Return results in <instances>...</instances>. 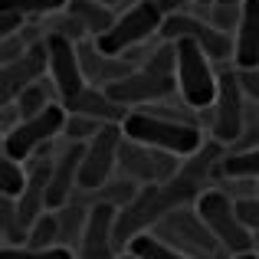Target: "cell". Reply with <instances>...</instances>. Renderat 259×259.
I'll list each match as a JSON object with an SVG mask.
<instances>
[{
  "label": "cell",
  "mask_w": 259,
  "mask_h": 259,
  "mask_svg": "<svg viewBox=\"0 0 259 259\" xmlns=\"http://www.w3.org/2000/svg\"><path fill=\"white\" fill-rule=\"evenodd\" d=\"M125 138L138 141V145L158 148V151H171L177 158H190L203 148V132L187 121H174L164 115L141 108V112H128V118L121 121Z\"/></svg>",
  "instance_id": "cell-1"
},
{
  "label": "cell",
  "mask_w": 259,
  "mask_h": 259,
  "mask_svg": "<svg viewBox=\"0 0 259 259\" xmlns=\"http://www.w3.org/2000/svg\"><path fill=\"white\" fill-rule=\"evenodd\" d=\"M174 210H181V200H177V194L171 190V184L141 187L138 197H135L128 207H121L118 217H115V249H118V256H125L128 246H132L138 236L151 233V230L158 227L167 213H174Z\"/></svg>",
  "instance_id": "cell-2"
},
{
  "label": "cell",
  "mask_w": 259,
  "mask_h": 259,
  "mask_svg": "<svg viewBox=\"0 0 259 259\" xmlns=\"http://www.w3.org/2000/svg\"><path fill=\"white\" fill-rule=\"evenodd\" d=\"M194 210L200 213V220L207 223V230L213 233L217 246L230 256H240V253H256V236L246 230V223L240 220L236 213V200L227 194V190H203L197 197Z\"/></svg>",
  "instance_id": "cell-3"
},
{
  "label": "cell",
  "mask_w": 259,
  "mask_h": 259,
  "mask_svg": "<svg viewBox=\"0 0 259 259\" xmlns=\"http://www.w3.org/2000/svg\"><path fill=\"white\" fill-rule=\"evenodd\" d=\"M177 95L184 105L194 112H210L217 102L220 76L213 69V59L194 43V39H177Z\"/></svg>",
  "instance_id": "cell-4"
},
{
  "label": "cell",
  "mask_w": 259,
  "mask_h": 259,
  "mask_svg": "<svg viewBox=\"0 0 259 259\" xmlns=\"http://www.w3.org/2000/svg\"><path fill=\"white\" fill-rule=\"evenodd\" d=\"M164 20L167 17L161 13L158 0H135L132 7H125V10L118 13V23H115L105 36L95 39V46H99L102 53H108V56H128L135 46L148 43L151 36H161Z\"/></svg>",
  "instance_id": "cell-5"
},
{
  "label": "cell",
  "mask_w": 259,
  "mask_h": 259,
  "mask_svg": "<svg viewBox=\"0 0 259 259\" xmlns=\"http://www.w3.org/2000/svg\"><path fill=\"white\" fill-rule=\"evenodd\" d=\"M66 121H69L66 105L63 102H53L43 115L20 121L13 132L4 135V158H13V161H20V164H26V161L36 158L53 138H59V135L66 132Z\"/></svg>",
  "instance_id": "cell-6"
},
{
  "label": "cell",
  "mask_w": 259,
  "mask_h": 259,
  "mask_svg": "<svg viewBox=\"0 0 259 259\" xmlns=\"http://www.w3.org/2000/svg\"><path fill=\"white\" fill-rule=\"evenodd\" d=\"M246 115H249V102L243 95L236 72H220V89H217V102L210 108V132L213 141L220 145H236L243 138L246 128Z\"/></svg>",
  "instance_id": "cell-7"
},
{
  "label": "cell",
  "mask_w": 259,
  "mask_h": 259,
  "mask_svg": "<svg viewBox=\"0 0 259 259\" xmlns=\"http://www.w3.org/2000/svg\"><path fill=\"white\" fill-rule=\"evenodd\" d=\"M105 92L121 108L141 112V108H151V105H161L167 99H177V76H158L151 69H135L128 79L115 82Z\"/></svg>",
  "instance_id": "cell-8"
},
{
  "label": "cell",
  "mask_w": 259,
  "mask_h": 259,
  "mask_svg": "<svg viewBox=\"0 0 259 259\" xmlns=\"http://www.w3.org/2000/svg\"><path fill=\"white\" fill-rule=\"evenodd\" d=\"M125 138L121 125H108L85 145L82 154V171H79V190L82 194H95L99 187H105L118 171V145Z\"/></svg>",
  "instance_id": "cell-9"
},
{
  "label": "cell",
  "mask_w": 259,
  "mask_h": 259,
  "mask_svg": "<svg viewBox=\"0 0 259 259\" xmlns=\"http://www.w3.org/2000/svg\"><path fill=\"white\" fill-rule=\"evenodd\" d=\"M161 39L167 43H177V39H194L203 53H207L213 63H223V59H233V36L220 33L207 17H197V13H174V17L164 20V30H161Z\"/></svg>",
  "instance_id": "cell-10"
},
{
  "label": "cell",
  "mask_w": 259,
  "mask_h": 259,
  "mask_svg": "<svg viewBox=\"0 0 259 259\" xmlns=\"http://www.w3.org/2000/svg\"><path fill=\"white\" fill-rule=\"evenodd\" d=\"M46 50H50V82L56 89L59 102H72L79 92H85L79 43L56 36V33H46Z\"/></svg>",
  "instance_id": "cell-11"
},
{
  "label": "cell",
  "mask_w": 259,
  "mask_h": 259,
  "mask_svg": "<svg viewBox=\"0 0 259 259\" xmlns=\"http://www.w3.org/2000/svg\"><path fill=\"white\" fill-rule=\"evenodd\" d=\"M151 233L161 236L164 243H171V246L181 249V253H190V249L217 253V249H220L217 240H213V233L207 230V223L200 220V213H197L194 207H190V210L181 207V210H174V213H167Z\"/></svg>",
  "instance_id": "cell-12"
},
{
  "label": "cell",
  "mask_w": 259,
  "mask_h": 259,
  "mask_svg": "<svg viewBox=\"0 0 259 259\" xmlns=\"http://www.w3.org/2000/svg\"><path fill=\"white\" fill-rule=\"evenodd\" d=\"M43 76H50V50H46V39L33 43L17 63L0 66V102L4 105H13L17 95L23 89L43 82Z\"/></svg>",
  "instance_id": "cell-13"
},
{
  "label": "cell",
  "mask_w": 259,
  "mask_h": 259,
  "mask_svg": "<svg viewBox=\"0 0 259 259\" xmlns=\"http://www.w3.org/2000/svg\"><path fill=\"white\" fill-rule=\"evenodd\" d=\"M82 154H85V145H72V141H66V148L53 158L50 194H46L50 210L66 207V203L76 197V190H79V171H82Z\"/></svg>",
  "instance_id": "cell-14"
},
{
  "label": "cell",
  "mask_w": 259,
  "mask_h": 259,
  "mask_svg": "<svg viewBox=\"0 0 259 259\" xmlns=\"http://www.w3.org/2000/svg\"><path fill=\"white\" fill-rule=\"evenodd\" d=\"M79 59H82V76L85 85L92 89H112L115 82L128 79L135 72V66L128 63L125 56H108L95 46V39H85L79 43Z\"/></svg>",
  "instance_id": "cell-15"
},
{
  "label": "cell",
  "mask_w": 259,
  "mask_h": 259,
  "mask_svg": "<svg viewBox=\"0 0 259 259\" xmlns=\"http://www.w3.org/2000/svg\"><path fill=\"white\" fill-rule=\"evenodd\" d=\"M233 66L236 69L259 66V0H243L240 26L233 33Z\"/></svg>",
  "instance_id": "cell-16"
},
{
  "label": "cell",
  "mask_w": 259,
  "mask_h": 259,
  "mask_svg": "<svg viewBox=\"0 0 259 259\" xmlns=\"http://www.w3.org/2000/svg\"><path fill=\"white\" fill-rule=\"evenodd\" d=\"M63 105L69 115H85V118H95L102 125H121L128 118V108L108 99L105 89H92V85H85V92H79L72 102H63Z\"/></svg>",
  "instance_id": "cell-17"
},
{
  "label": "cell",
  "mask_w": 259,
  "mask_h": 259,
  "mask_svg": "<svg viewBox=\"0 0 259 259\" xmlns=\"http://www.w3.org/2000/svg\"><path fill=\"white\" fill-rule=\"evenodd\" d=\"M66 13H72V17L82 23L89 39L105 36V33L118 23V13L112 10V4H102V0H69Z\"/></svg>",
  "instance_id": "cell-18"
},
{
  "label": "cell",
  "mask_w": 259,
  "mask_h": 259,
  "mask_svg": "<svg viewBox=\"0 0 259 259\" xmlns=\"http://www.w3.org/2000/svg\"><path fill=\"white\" fill-rule=\"evenodd\" d=\"M89 207H92V203H79L76 197H72L66 207L56 210V220H59V246L79 253L82 236H85V223H89Z\"/></svg>",
  "instance_id": "cell-19"
},
{
  "label": "cell",
  "mask_w": 259,
  "mask_h": 259,
  "mask_svg": "<svg viewBox=\"0 0 259 259\" xmlns=\"http://www.w3.org/2000/svg\"><path fill=\"white\" fill-rule=\"evenodd\" d=\"M220 177L227 181H246L259 184V148H246V151H230L220 164Z\"/></svg>",
  "instance_id": "cell-20"
},
{
  "label": "cell",
  "mask_w": 259,
  "mask_h": 259,
  "mask_svg": "<svg viewBox=\"0 0 259 259\" xmlns=\"http://www.w3.org/2000/svg\"><path fill=\"white\" fill-rule=\"evenodd\" d=\"M0 236H4V246H26L30 243V230L20 217L17 200H10V197H0Z\"/></svg>",
  "instance_id": "cell-21"
},
{
  "label": "cell",
  "mask_w": 259,
  "mask_h": 259,
  "mask_svg": "<svg viewBox=\"0 0 259 259\" xmlns=\"http://www.w3.org/2000/svg\"><path fill=\"white\" fill-rule=\"evenodd\" d=\"M138 184L135 181H128V177H121V174H115L112 181L105 184V187H99L95 190V203H108V207H115V210H121V207H128V203L138 197Z\"/></svg>",
  "instance_id": "cell-22"
},
{
  "label": "cell",
  "mask_w": 259,
  "mask_h": 259,
  "mask_svg": "<svg viewBox=\"0 0 259 259\" xmlns=\"http://www.w3.org/2000/svg\"><path fill=\"white\" fill-rule=\"evenodd\" d=\"M50 85H46V82H36V85L23 89V92L17 95V102H13V105H17V112H20V118H23V121L43 115L46 108L53 105V92H56V89H50Z\"/></svg>",
  "instance_id": "cell-23"
},
{
  "label": "cell",
  "mask_w": 259,
  "mask_h": 259,
  "mask_svg": "<svg viewBox=\"0 0 259 259\" xmlns=\"http://www.w3.org/2000/svg\"><path fill=\"white\" fill-rule=\"evenodd\" d=\"M26 184H30V167L13 161V158H0V197L20 200Z\"/></svg>",
  "instance_id": "cell-24"
},
{
  "label": "cell",
  "mask_w": 259,
  "mask_h": 259,
  "mask_svg": "<svg viewBox=\"0 0 259 259\" xmlns=\"http://www.w3.org/2000/svg\"><path fill=\"white\" fill-rule=\"evenodd\" d=\"M128 253H132L135 259H190L187 253L174 249L171 243H164L161 236H154V233L138 236V240H135L132 246H128Z\"/></svg>",
  "instance_id": "cell-25"
},
{
  "label": "cell",
  "mask_w": 259,
  "mask_h": 259,
  "mask_svg": "<svg viewBox=\"0 0 259 259\" xmlns=\"http://www.w3.org/2000/svg\"><path fill=\"white\" fill-rule=\"evenodd\" d=\"M26 246H33V249L59 246V220H56V210H46V213L30 227V243H26Z\"/></svg>",
  "instance_id": "cell-26"
},
{
  "label": "cell",
  "mask_w": 259,
  "mask_h": 259,
  "mask_svg": "<svg viewBox=\"0 0 259 259\" xmlns=\"http://www.w3.org/2000/svg\"><path fill=\"white\" fill-rule=\"evenodd\" d=\"M69 0H0V10H17L30 17H50V13H63Z\"/></svg>",
  "instance_id": "cell-27"
},
{
  "label": "cell",
  "mask_w": 259,
  "mask_h": 259,
  "mask_svg": "<svg viewBox=\"0 0 259 259\" xmlns=\"http://www.w3.org/2000/svg\"><path fill=\"white\" fill-rule=\"evenodd\" d=\"M0 259H79V253L66 246H50V249H33V246H4Z\"/></svg>",
  "instance_id": "cell-28"
},
{
  "label": "cell",
  "mask_w": 259,
  "mask_h": 259,
  "mask_svg": "<svg viewBox=\"0 0 259 259\" xmlns=\"http://www.w3.org/2000/svg\"><path fill=\"white\" fill-rule=\"evenodd\" d=\"M102 128H108V125H102V121H95V118H85V115H69L63 135H66V141H72V145H89Z\"/></svg>",
  "instance_id": "cell-29"
},
{
  "label": "cell",
  "mask_w": 259,
  "mask_h": 259,
  "mask_svg": "<svg viewBox=\"0 0 259 259\" xmlns=\"http://www.w3.org/2000/svg\"><path fill=\"white\" fill-rule=\"evenodd\" d=\"M240 13H243V4L240 7H230V4H213L210 7V23L217 26L220 33H236V26H240Z\"/></svg>",
  "instance_id": "cell-30"
},
{
  "label": "cell",
  "mask_w": 259,
  "mask_h": 259,
  "mask_svg": "<svg viewBox=\"0 0 259 259\" xmlns=\"http://www.w3.org/2000/svg\"><path fill=\"white\" fill-rule=\"evenodd\" d=\"M36 43H39V39H36ZM30 46H33V39H26L23 33H20V36H10V39H0V66L17 63Z\"/></svg>",
  "instance_id": "cell-31"
},
{
  "label": "cell",
  "mask_w": 259,
  "mask_h": 259,
  "mask_svg": "<svg viewBox=\"0 0 259 259\" xmlns=\"http://www.w3.org/2000/svg\"><path fill=\"white\" fill-rule=\"evenodd\" d=\"M236 213L246 223L249 233H259V194L253 197H236Z\"/></svg>",
  "instance_id": "cell-32"
},
{
  "label": "cell",
  "mask_w": 259,
  "mask_h": 259,
  "mask_svg": "<svg viewBox=\"0 0 259 259\" xmlns=\"http://www.w3.org/2000/svg\"><path fill=\"white\" fill-rule=\"evenodd\" d=\"M26 30V17L17 10H0V39H10V36H20Z\"/></svg>",
  "instance_id": "cell-33"
},
{
  "label": "cell",
  "mask_w": 259,
  "mask_h": 259,
  "mask_svg": "<svg viewBox=\"0 0 259 259\" xmlns=\"http://www.w3.org/2000/svg\"><path fill=\"white\" fill-rule=\"evenodd\" d=\"M233 72H236V82H240L246 102L259 105V66H256V69H233Z\"/></svg>",
  "instance_id": "cell-34"
},
{
  "label": "cell",
  "mask_w": 259,
  "mask_h": 259,
  "mask_svg": "<svg viewBox=\"0 0 259 259\" xmlns=\"http://www.w3.org/2000/svg\"><path fill=\"white\" fill-rule=\"evenodd\" d=\"M194 4H200V0H158V7H161V13H164V17L187 13V7H194Z\"/></svg>",
  "instance_id": "cell-35"
},
{
  "label": "cell",
  "mask_w": 259,
  "mask_h": 259,
  "mask_svg": "<svg viewBox=\"0 0 259 259\" xmlns=\"http://www.w3.org/2000/svg\"><path fill=\"white\" fill-rule=\"evenodd\" d=\"M230 259H259V253H240V256H230Z\"/></svg>",
  "instance_id": "cell-36"
},
{
  "label": "cell",
  "mask_w": 259,
  "mask_h": 259,
  "mask_svg": "<svg viewBox=\"0 0 259 259\" xmlns=\"http://www.w3.org/2000/svg\"><path fill=\"white\" fill-rule=\"evenodd\" d=\"M213 4H230V7H240L243 0H213Z\"/></svg>",
  "instance_id": "cell-37"
},
{
  "label": "cell",
  "mask_w": 259,
  "mask_h": 259,
  "mask_svg": "<svg viewBox=\"0 0 259 259\" xmlns=\"http://www.w3.org/2000/svg\"><path fill=\"white\" fill-rule=\"evenodd\" d=\"M118 259H135V256H132V253H125V256H118Z\"/></svg>",
  "instance_id": "cell-38"
},
{
  "label": "cell",
  "mask_w": 259,
  "mask_h": 259,
  "mask_svg": "<svg viewBox=\"0 0 259 259\" xmlns=\"http://www.w3.org/2000/svg\"><path fill=\"white\" fill-rule=\"evenodd\" d=\"M105 4H115V0H105Z\"/></svg>",
  "instance_id": "cell-39"
}]
</instances>
